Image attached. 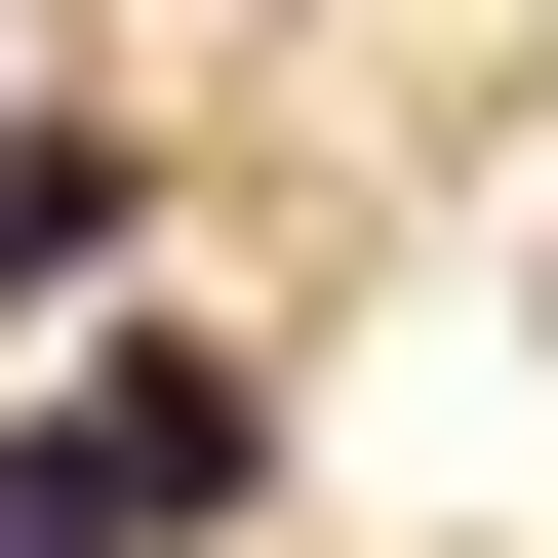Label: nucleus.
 Returning <instances> with one entry per match:
<instances>
[{"label":"nucleus","mask_w":558,"mask_h":558,"mask_svg":"<svg viewBox=\"0 0 558 558\" xmlns=\"http://www.w3.org/2000/svg\"><path fill=\"white\" fill-rule=\"evenodd\" d=\"M240 478H279V399H240V360H81L40 439H0V558H199Z\"/></svg>","instance_id":"nucleus-1"},{"label":"nucleus","mask_w":558,"mask_h":558,"mask_svg":"<svg viewBox=\"0 0 558 558\" xmlns=\"http://www.w3.org/2000/svg\"><path fill=\"white\" fill-rule=\"evenodd\" d=\"M120 199H160L120 120H0V319H40V279H120Z\"/></svg>","instance_id":"nucleus-2"}]
</instances>
